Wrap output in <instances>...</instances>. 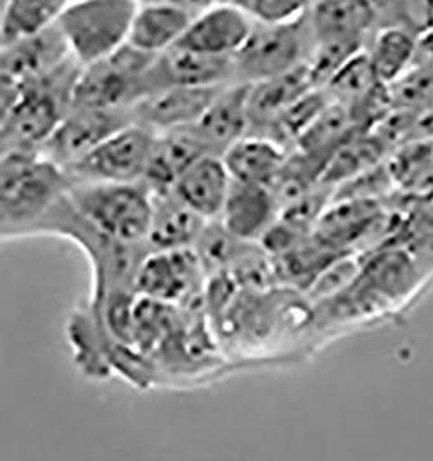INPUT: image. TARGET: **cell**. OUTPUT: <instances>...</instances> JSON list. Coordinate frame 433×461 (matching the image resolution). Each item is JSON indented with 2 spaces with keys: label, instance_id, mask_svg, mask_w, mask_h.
<instances>
[{
  "label": "cell",
  "instance_id": "obj_1",
  "mask_svg": "<svg viewBox=\"0 0 433 461\" xmlns=\"http://www.w3.org/2000/svg\"><path fill=\"white\" fill-rule=\"evenodd\" d=\"M68 174L41 151L2 153L0 230L4 241L37 238L49 213L68 194Z\"/></svg>",
  "mask_w": 433,
  "mask_h": 461
},
{
  "label": "cell",
  "instance_id": "obj_27",
  "mask_svg": "<svg viewBox=\"0 0 433 461\" xmlns=\"http://www.w3.org/2000/svg\"><path fill=\"white\" fill-rule=\"evenodd\" d=\"M383 24H397L418 37L433 28V0H385Z\"/></svg>",
  "mask_w": 433,
  "mask_h": 461
},
{
  "label": "cell",
  "instance_id": "obj_28",
  "mask_svg": "<svg viewBox=\"0 0 433 461\" xmlns=\"http://www.w3.org/2000/svg\"><path fill=\"white\" fill-rule=\"evenodd\" d=\"M416 65L433 68V28L418 37Z\"/></svg>",
  "mask_w": 433,
  "mask_h": 461
},
{
  "label": "cell",
  "instance_id": "obj_10",
  "mask_svg": "<svg viewBox=\"0 0 433 461\" xmlns=\"http://www.w3.org/2000/svg\"><path fill=\"white\" fill-rule=\"evenodd\" d=\"M385 0H320L309 13L314 42L367 49L382 26Z\"/></svg>",
  "mask_w": 433,
  "mask_h": 461
},
{
  "label": "cell",
  "instance_id": "obj_19",
  "mask_svg": "<svg viewBox=\"0 0 433 461\" xmlns=\"http://www.w3.org/2000/svg\"><path fill=\"white\" fill-rule=\"evenodd\" d=\"M208 222L177 198L174 191L153 193L148 247L153 252L194 249Z\"/></svg>",
  "mask_w": 433,
  "mask_h": 461
},
{
  "label": "cell",
  "instance_id": "obj_11",
  "mask_svg": "<svg viewBox=\"0 0 433 461\" xmlns=\"http://www.w3.org/2000/svg\"><path fill=\"white\" fill-rule=\"evenodd\" d=\"M0 52L2 91L37 80L73 58L58 24L11 46L0 47Z\"/></svg>",
  "mask_w": 433,
  "mask_h": 461
},
{
  "label": "cell",
  "instance_id": "obj_14",
  "mask_svg": "<svg viewBox=\"0 0 433 461\" xmlns=\"http://www.w3.org/2000/svg\"><path fill=\"white\" fill-rule=\"evenodd\" d=\"M229 84H236L232 58L208 56L177 46L158 56L151 71V94L174 86L222 87Z\"/></svg>",
  "mask_w": 433,
  "mask_h": 461
},
{
  "label": "cell",
  "instance_id": "obj_8",
  "mask_svg": "<svg viewBox=\"0 0 433 461\" xmlns=\"http://www.w3.org/2000/svg\"><path fill=\"white\" fill-rule=\"evenodd\" d=\"M206 271L194 249L149 252L136 277V292L183 309H202Z\"/></svg>",
  "mask_w": 433,
  "mask_h": 461
},
{
  "label": "cell",
  "instance_id": "obj_20",
  "mask_svg": "<svg viewBox=\"0 0 433 461\" xmlns=\"http://www.w3.org/2000/svg\"><path fill=\"white\" fill-rule=\"evenodd\" d=\"M314 89L320 87H316L307 63L284 75L250 86L248 134H262L277 116L286 112L292 104H295L300 97Z\"/></svg>",
  "mask_w": 433,
  "mask_h": 461
},
{
  "label": "cell",
  "instance_id": "obj_3",
  "mask_svg": "<svg viewBox=\"0 0 433 461\" xmlns=\"http://www.w3.org/2000/svg\"><path fill=\"white\" fill-rule=\"evenodd\" d=\"M69 200L99 232L125 245H148L153 193L144 183H71Z\"/></svg>",
  "mask_w": 433,
  "mask_h": 461
},
{
  "label": "cell",
  "instance_id": "obj_17",
  "mask_svg": "<svg viewBox=\"0 0 433 461\" xmlns=\"http://www.w3.org/2000/svg\"><path fill=\"white\" fill-rule=\"evenodd\" d=\"M279 219V207L273 191L264 185L234 183L228 202L217 221L238 240L257 243Z\"/></svg>",
  "mask_w": 433,
  "mask_h": 461
},
{
  "label": "cell",
  "instance_id": "obj_18",
  "mask_svg": "<svg viewBox=\"0 0 433 461\" xmlns=\"http://www.w3.org/2000/svg\"><path fill=\"white\" fill-rule=\"evenodd\" d=\"M232 179L222 157L206 155L189 167L174 185V193L205 221H217L228 202Z\"/></svg>",
  "mask_w": 433,
  "mask_h": 461
},
{
  "label": "cell",
  "instance_id": "obj_22",
  "mask_svg": "<svg viewBox=\"0 0 433 461\" xmlns=\"http://www.w3.org/2000/svg\"><path fill=\"white\" fill-rule=\"evenodd\" d=\"M193 18L168 0L142 4L132 24L129 46L151 56H161L183 41Z\"/></svg>",
  "mask_w": 433,
  "mask_h": 461
},
{
  "label": "cell",
  "instance_id": "obj_6",
  "mask_svg": "<svg viewBox=\"0 0 433 461\" xmlns=\"http://www.w3.org/2000/svg\"><path fill=\"white\" fill-rule=\"evenodd\" d=\"M314 44L309 16L293 23L258 24L232 58L236 84H258L307 63Z\"/></svg>",
  "mask_w": 433,
  "mask_h": 461
},
{
  "label": "cell",
  "instance_id": "obj_5",
  "mask_svg": "<svg viewBox=\"0 0 433 461\" xmlns=\"http://www.w3.org/2000/svg\"><path fill=\"white\" fill-rule=\"evenodd\" d=\"M157 59L158 56L127 44L113 56L82 67L73 93V108H132L151 94V71Z\"/></svg>",
  "mask_w": 433,
  "mask_h": 461
},
{
  "label": "cell",
  "instance_id": "obj_26",
  "mask_svg": "<svg viewBox=\"0 0 433 461\" xmlns=\"http://www.w3.org/2000/svg\"><path fill=\"white\" fill-rule=\"evenodd\" d=\"M239 5L255 23H293L309 16L312 0H230Z\"/></svg>",
  "mask_w": 433,
  "mask_h": 461
},
{
  "label": "cell",
  "instance_id": "obj_4",
  "mask_svg": "<svg viewBox=\"0 0 433 461\" xmlns=\"http://www.w3.org/2000/svg\"><path fill=\"white\" fill-rule=\"evenodd\" d=\"M137 0H71L58 26L80 67L106 59L129 44Z\"/></svg>",
  "mask_w": 433,
  "mask_h": 461
},
{
  "label": "cell",
  "instance_id": "obj_21",
  "mask_svg": "<svg viewBox=\"0 0 433 461\" xmlns=\"http://www.w3.org/2000/svg\"><path fill=\"white\" fill-rule=\"evenodd\" d=\"M288 149L264 136L247 134L222 155L230 179L243 185L269 187L288 158Z\"/></svg>",
  "mask_w": 433,
  "mask_h": 461
},
{
  "label": "cell",
  "instance_id": "obj_24",
  "mask_svg": "<svg viewBox=\"0 0 433 461\" xmlns=\"http://www.w3.org/2000/svg\"><path fill=\"white\" fill-rule=\"evenodd\" d=\"M365 54L378 78L392 86L416 65L418 35L404 26L383 24L371 37Z\"/></svg>",
  "mask_w": 433,
  "mask_h": 461
},
{
  "label": "cell",
  "instance_id": "obj_23",
  "mask_svg": "<svg viewBox=\"0 0 433 461\" xmlns=\"http://www.w3.org/2000/svg\"><path fill=\"white\" fill-rule=\"evenodd\" d=\"M390 142L374 129L365 131L347 140L326 165L320 185H329L333 191L374 167L382 165L392 155Z\"/></svg>",
  "mask_w": 433,
  "mask_h": 461
},
{
  "label": "cell",
  "instance_id": "obj_31",
  "mask_svg": "<svg viewBox=\"0 0 433 461\" xmlns=\"http://www.w3.org/2000/svg\"><path fill=\"white\" fill-rule=\"evenodd\" d=\"M312 2H314V4H316V2H320V0H312Z\"/></svg>",
  "mask_w": 433,
  "mask_h": 461
},
{
  "label": "cell",
  "instance_id": "obj_16",
  "mask_svg": "<svg viewBox=\"0 0 433 461\" xmlns=\"http://www.w3.org/2000/svg\"><path fill=\"white\" fill-rule=\"evenodd\" d=\"M248 84H229L194 125L213 155L222 157L229 148L250 132Z\"/></svg>",
  "mask_w": 433,
  "mask_h": 461
},
{
  "label": "cell",
  "instance_id": "obj_7",
  "mask_svg": "<svg viewBox=\"0 0 433 461\" xmlns=\"http://www.w3.org/2000/svg\"><path fill=\"white\" fill-rule=\"evenodd\" d=\"M155 138L148 127L129 123L65 172L71 183H144Z\"/></svg>",
  "mask_w": 433,
  "mask_h": 461
},
{
  "label": "cell",
  "instance_id": "obj_30",
  "mask_svg": "<svg viewBox=\"0 0 433 461\" xmlns=\"http://www.w3.org/2000/svg\"><path fill=\"white\" fill-rule=\"evenodd\" d=\"M140 5L142 4H157V2H165V0H137Z\"/></svg>",
  "mask_w": 433,
  "mask_h": 461
},
{
  "label": "cell",
  "instance_id": "obj_15",
  "mask_svg": "<svg viewBox=\"0 0 433 461\" xmlns=\"http://www.w3.org/2000/svg\"><path fill=\"white\" fill-rule=\"evenodd\" d=\"M206 155L213 153L200 138L194 125L157 134L144 185L151 193L172 191L184 172Z\"/></svg>",
  "mask_w": 433,
  "mask_h": 461
},
{
  "label": "cell",
  "instance_id": "obj_9",
  "mask_svg": "<svg viewBox=\"0 0 433 461\" xmlns=\"http://www.w3.org/2000/svg\"><path fill=\"white\" fill-rule=\"evenodd\" d=\"M129 123H134L132 108H71L41 153L59 167L68 168L69 165L89 155L103 140L113 136L114 132L127 127Z\"/></svg>",
  "mask_w": 433,
  "mask_h": 461
},
{
  "label": "cell",
  "instance_id": "obj_2",
  "mask_svg": "<svg viewBox=\"0 0 433 461\" xmlns=\"http://www.w3.org/2000/svg\"><path fill=\"white\" fill-rule=\"evenodd\" d=\"M82 67L69 58L59 68L2 91V153L42 151L73 108Z\"/></svg>",
  "mask_w": 433,
  "mask_h": 461
},
{
  "label": "cell",
  "instance_id": "obj_13",
  "mask_svg": "<svg viewBox=\"0 0 433 461\" xmlns=\"http://www.w3.org/2000/svg\"><path fill=\"white\" fill-rule=\"evenodd\" d=\"M222 87H183L174 86L149 94L132 106L134 122L155 134L193 127L200 122L208 106Z\"/></svg>",
  "mask_w": 433,
  "mask_h": 461
},
{
  "label": "cell",
  "instance_id": "obj_29",
  "mask_svg": "<svg viewBox=\"0 0 433 461\" xmlns=\"http://www.w3.org/2000/svg\"><path fill=\"white\" fill-rule=\"evenodd\" d=\"M168 2L179 5L181 9L187 11L191 16L196 18L198 14L205 13L208 9L219 5V4H222V2H226V0H168Z\"/></svg>",
  "mask_w": 433,
  "mask_h": 461
},
{
  "label": "cell",
  "instance_id": "obj_25",
  "mask_svg": "<svg viewBox=\"0 0 433 461\" xmlns=\"http://www.w3.org/2000/svg\"><path fill=\"white\" fill-rule=\"evenodd\" d=\"M71 0H4L0 47L11 46L58 24Z\"/></svg>",
  "mask_w": 433,
  "mask_h": 461
},
{
  "label": "cell",
  "instance_id": "obj_12",
  "mask_svg": "<svg viewBox=\"0 0 433 461\" xmlns=\"http://www.w3.org/2000/svg\"><path fill=\"white\" fill-rule=\"evenodd\" d=\"M255 22L234 2L226 0L193 18L177 47L219 58H234L250 39Z\"/></svg>",
  "mask_w": 433,
  "mask_h": 461
}]
</instances>
